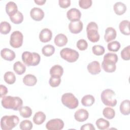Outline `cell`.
I'll use <instances>...</instances> for the list:
<instances>
[{"mask_svg": "<svg viewBox=\"0 0 130 130\" xmlns=\"http://www.w3.org/2000/svg\"><path fill=\"white\" fill-rule=\"evenodd\" d=\"M87 37L88 39L92 43H95L100 40V35L98 32V26L95 22H89L86 27Z\"/></svg>", "mask_w": 130, "mask_h": 130, "instance_id": "6", "label": "cell"}, {"mask_svg": "<svg viewBox=\"0 0 130 130\" xmlns=\"http://www.w3.org/2000/svg\"><path fill=\"white\" fill-rule=\"evenodd\" d=\"M17 5L13 2H9L6 5V12L9 17L14 15L18 12Z\"/></svg>", "mask_w": 130, "mask_h": 130, "instance_id": "19", "label": "cell"}, {"mask_svg": "<svg viewBox=\"0 0 130 130\" xmlns=\"http://www.w3.org/2000/svg\"><path fill=\"white\" fill-rule=\"evenodd\" d=\"M49 83L52 87H56L59 85L61 83V78L59 76H51L49 79Z\"/></svg>", "mask_w": 130, "mask_h": 130, "instance_id": "38", "label": "cell"}, {"mask_svg": "<svg viewBox=\"0 0 130 130\" xmlns=\"http://www.w3.org/2000/svg\"><path fill=\"white\" fill-rule=\"evenodd\" d=\"M81 130H95V128L91 123H86L83 124L80 128Z\"/></svg>", "mask_w": 130, "mask_h": 130, "instance_id": "44", "label": "cell"}, {"mask_svg": "<svg viewBox=\"0 0 130 130\" xmlns=\"http://www.w3.org/2000/svg\"><path fill=\"white\" fill-rule=\"evenodd\" d=\"M63 68L58 64H56L52 66L50 70V74L51 76H55L61 77L63 75Z\"/></svg>", "mask_w": 130, "mask_h": 130, "instance_id": "26", "label": "cell"}, {"mask_svg": "<svg viewBox=\"0 0 130 130\" xmlns=\"http://www.w3.org/2000/svg\"><path fill=\"white\" fill-rule=\"evenodd\" d=\"M10 19L13 23L18 24L22 22L23 20V15L21 12L18 11L14 15L10 17Z\"/></svg>", "mask_w": 130, "mask_h": 130, "instance_id": "34", "label": "cell"}, {"mask_svg": "<svg viewBox=\"0 0 130 130\" xmlns=\"http://www.w3.org/2000/svg\"><path fill=\"white\" fill-rule=\"evenodd\" d=\"M14 72L19 75L23 74L26 71V67L21 62L18 61L14 63L13 65Z\"/></svg>", "mask_w": 130, "mask_h": 130, "instance_id": "27", "label": "cell"}, {"mask_svg": "<svg viewBox=\"0 0 130 130\" xmlns=\"http://www.w3.org/2000/svg\"><path fill=\"white\" fill-rule=\"evenodd\" d=\"M34 2L37 5L42 6V5H43L44 4H45L46 1V0H35Z\"/></svg>", "mask_w": 130, "mask_h": 130, "instance_id": "46", "label": "cell"}, {"mask_svg": "<svg viewBox=\"0 0 130 130\" xmlns=\"http://www.w3.org/2000/svg\"><path fill=\"white\" fill-rule=\"evenodd\" d=\"M68 27L71 33L77 34L82 30L83 23L80 20L71 22L69 24Z\"/></svg>", "mask_w": 130, "mask_h": 130, "instance_id": "13", "label": "cell"}, {"mask_svg": "<svg viewBox=\"0 0 130 130\" xmlns=\"http://www.w3.org/2000/svg\"><path fill=\"white\" fill-rule=\"evenodd\" d=\"M95 124L98 128L99 129L101 130L107 129L110 126L109 122L108 120L102 118H100L96 120Z\"/></svg>", "mask_w": 130, "mask_h": 130, "instance_id": "30", "label": "cell"}, {"mask_svg": "<svg viewBox=\"0 0 130 130\" xmlns=\"http://www.w3.org/2000/svg\"><path fill=\"white\" fill-rule=\"evenodd\" d=\"M55 48L53 45L48 44L44 46L42 49V54L45 56H50L54 54Z\"/></svg>", "mask_w": 130, "mask_h": 130, "instance_id": "31", "label": "cell"}, {"mask_svg": "<svg viewBox=\"0 0 130 130\" xmlns=\"http://www.w3.org/2000/svg\"><path fill=\"white\" fill-rule=\"evenodd\" d=\"M20 116L23 118H29L31 116L32 110L28 106H22L19 110Z\"/></svg>", "mask_w": 130, "mask_h": 130, "instance_id": "32", "label": "cell"}, {"mask_svg": "<svg viewBox=\"0 0 130 130\" xmlns=\"http://www.w3.org/2000/svg\"><path fill=\"white\" fill-rule=\"evenodd\" d=\"M129 21L127 20H124L121 21L119 24V28L120 32L126 36H128L130 35V31L129 28Z\"/></svg>", "mask_w": 130, "mask_h": 130, "instance_id": "24", "label": "cell"}, {"mask_svg": "<svg viewBox=\"0 0 130 130\" xmlns=\"http://www.w3.org/2000/svg\"><path fill=\"white\" fill-rule=\"evenodd\" d=\"M8 89L6 86L1 84L0 85V92H1V98L4 97L8 93Z\"/></svg>", "mask_w": 130, "mask_h": 130, "instance_id": "45", "label": "cell"}, {"mask_svg": "<svg viewBox=\"0 0 130 130\" xmlns=\"http://www.w3.org/2000/svg\"><path fill=\"white\" fill-rule=\"evenodd\" d=\"M4 81L8 84H13L16 81V76L12 72L8 71L4 75Z\"/></svg>", "mask_w": 130, "mask_h": 130, "instance_id": "29", "label": "cell"}, {"mask_svg": "<svg viewBox=\"0 0 130 130\" xmlns=\"http://www.w3.org/2000/svg\"><path fill=\"white\" fill-rule=\"evenodd\" d=\"M1 104L2 106L5 109L19 111L22 107L23 101L18 96H5L2 98Z\"/></svg>", "mask_w": 130, "mask_h": 130, "instance_id": "1", "label": "cell"}, {"mask_svg": "<svg viewBox=\"0 0 130 130\" xmlns=\"http://www.w3.org/2000/svg\"><path fill=\"white\" fill-rule=\"evenodd\" d=\"M113 10L116 14L118 15H121L126 12V6L124 3L118 2L114 5Z\"/></svg>", "mask_w": 130, "mask_h": 130, "instance_id": "21", "label": "cell"}, {"mask_svg": "<svg viewBox=\"0 0 130 130\" xmlns=\"http://www.w3.org/2000/svg\"><path fill=\"white\" fill-rule=\"evenodd\" d=\"M88 112L84 109H80L76 111L74 114V118L78 122L86 121L88 119Z\"/></svg>", "mask_w": 130, "mask_h": 130, "instance_id": "14", "label": "cell"}, {"mask_svg": "<svg viewBox=\"0 0 130 130\" xmlns=\"http://www.w3.org/2000/svg\"><path fill=\"white\" fill-rule=\"evenodd\" d=\"M46 118L45 114L42 111L36 112L33 117V122L37 125H40L44 123Z\"/></svg>", "mask_w": 130, "mask_h": 130, "instance_id": "23", "label": "cell"}, {"mask_svg": "<svg viewBox=\"0 0 130 130\" xmlns=\"http://www.w3.org/2000/svg\"><path fill=\"white\" fill-rule=\"evenodd\" d=\"M1 55L3 59L8 61H12L16 57L15 52L8 48L3 49L1 51Z\"/></svg>", "mask_w": 130, "mask_h": 130, "instance_id": "17", "label": "cell"}, {"mask_svg": "<svg viewBox=\"0 0 130 130\" xmlns=\"http://www.w3.org/2000/svg\"><path fill=\"white\" fill-rule=\"evenodd\" d=\"M103 114L106 118L108 119H112L114 118L115 116V111L112 108L108 107L104 109Z\"/></svg>", "mask_w": 130, "mask_h": 130, "instance_id": "33", "label": "cell"}, {"mask_svg": "<svg viewBox=\"0 0 130 130\" xmlns=\"http://www.w3.org/2000/svg\"><path fill=\"white\" fill-rule=\"evenodd\" d=\"M64 127L63 121L59 118L52 119L46 124V127L48 130H60Z\"/></svg>", "mask_w": 130, "mask_h": 130, "instance_id": "10", "label": "cell"}, {"mask_svg": "<svg viewBox=\"0 0 130 130\" xmlns=\"http://www.w3.org/2000/svg\"><path fill=\"white\" fill-rule=\"evenodd\" d=\"M62 104L70 109L76 108L79 105L78 100L72 93H65L61 98Z\"/></svg>", "mask_w": 130, "mask_h": 130, "instance_id": "7", "label": "cell"}, {"mask_svg": "<svg viewBox=\"0 0 130 130\" xmlns=\"http://www.w3.org/2000/svg\"><path fill=\"white\" fill-rule=\"evenodd\" d=\"M33 126L32 123L31 121L29 120H22L19 125V128L21 130H30Z\"/></svg>", "mask_w": 130, "mask_h": 130, "instance_id": "37", "label": "cell"}, {"mask_svg": "<svg viewBox=\"0 0 130 130\" xmlns=\"http://www.w3.org/2000/svg\"><path fill=\"white\" fill-rule=\"evenodd\" d=\"M87 69L88 72L91 75H93L99 74L101 71L100 64L99 62L96 60L93 61L88 63Z\"/></svg>", "mask_w": 130, "mask_h": 130, "instance_id": "16", "label": "cell"}, {"mask_svg": "<svg viewBox=\"0 0 130 130\" xmlns=\"http://www.w3.org/2000/svg\"><path fill=\"white\" fill-rule=\"evenodd\" d=\"M19 122V117L16 115H5L1 118V127L3 130H11L17 125Z\"/></svg>", "mask_w": 130, "mask_h": 130, "instance_id": "3", "label": "cell"}, {"mask_svg": "<svg viewBox=\"0 0 130 130\" xmlns=\"http://www.w3.org/2000/svg\"><path fill=\"white\" fill-rule=\"evenodd\" d=\"M130 101L129 100L123 101L120 105V111L124 115H128L130 113Z\"/></svg>", "mask_w": 130, "mask_h": 130, "instance_id": "25", "label": "cell"}, {"mask_svg": "<svg viewBox=\"0 0 130 130\" xmlns=\"http://www.w3.org/2000/svg\"><path fill=\"white\" fill-rule=\"evenodd\" d=\"M67 16L71 22L79 21L81 17V13L79 10L76 8H72L68 11Z\"/></svg>", "mask_w": 130, "mask_h": 130, "instance_id": "11", "label": "cell"}, {"mask_svg": "<svg viewBox=\"0 0 130 130\" xmlns=\"http://www.w3.org/2000/svg\"><path fill=\"white\" fill-rule=\"evenodd\" d=\"M115 92L110 89H106L102 91L101 98L103 103L109 107H115L117 104Z\"/></svg>", "mask_w": 130, "mask_h": 130, "instance_id": "5", "label": "cell"}, {"mask_svg": "<svg viewBox=\"0 0 130 130\" xmlns=\"http://www.w3.org/2000/svg\"><path fill=\"white\" fill-rule=\"evenodd\" d=\"M23 34L20 31H14L10 36V45L11 47L14 48H19L23 44Z\"/></svg>", "mask_w": 130, "mask_h": 130, "instance_id": "9", "label": "cell"}, {"mask_svg": "<svg viewBox=\"0 0 130 130\" xmlns=\"http://www.w3.org/2000/svg\"><path fill=\"white\" fill-rule=\"evenodd\" d=\"M31 18L36 21L42 20L44 17V12L42 9L38 7H34L30 11Z\"/></svg>", "mask_w": 130, "mask_h": 130, "instance_id": "12", "label": "cell"}, {"mask_svg": "<svg viewBox=\"0 0 130 130\" xmlns=\"http://www.w3.org/2000/svg\"><path fill=\"white\" fill-rule=\"evenodd\" d=\"M76 46L79 50L81 51H84L87 48L88 43L85 40L80 39L77 41Z\"/></svg>", "mask_w": 130, "mask_h": 130, "instance_id": "41", "label": "cell"}, {"mask_svg": "<svg viewBox=\"0 0 130 130\" xmlns=\"http://www.w3.org/2000/svg\"><path fill=\"white\" fill-rule=\"evenodd\" d=\"M121 57L124 60H129L130 59V46L124 48L121 51Z\"/></svg>", "mask_w": 130, "mask_h": 130, "instance_id": "39", "label": "cell"}, {"mask_svg": "<svg viewBox=\"0 0 130 130\" xmlns=\"http://www.w3.org/2000/svg\"><path fill=\"white\" fill-rule=\"evenodd\" d=\"M120 44L118 41H112L108 44L107 48L109 51L112 52L118 51L120 48Z\"/></svg>", "mask_w": 130, "mask_h": 130, "instance_id": "36", "label": "cell"}, {"mask_svg": "<svg viewBox=\"0 0 130 130\" xmlns=\"http://www.w3.org/2000/svg\"><path fill=\"white\" fill-rule=\"evenodd\" d=\"M22 60L24 63L28 67L36 66L40 62L41 56L36 52L24 51L22 54Z\"/></svg>", "mask_w": 130, "mask_h": 130, "instance_id": "4", "label": "cell"}, {"mask_svg": "<svg viewBox=\"0 0 130 130\" xmlns=\"http://www.w3.org/2000/svg\"><path fill=\"white\" fill-rule=\"evenodd\" d=\"M92 51L94 55L100 56L105 53V48L101 45H94L92 47Z\"/></svg>", "mask_w": 130, "mask_h": 130, "instance_id": "40", "label": "cell"}, {"mask_svg": "<svg viewBox=\"0 0 130 130\" xmlns=\"http://www.w3.org/2000/svg\"><path fill=\"white\" fill-rule=\"evenodd\" d=\"M11 30L10 24L7 21H2L0 24V32L2 34L7 35Z\"/></svg>", "mask_w": 130, "mask_h": 130, "instance_id": "35", "label": "cell"}, {"mask_svg": "<svg viewBox=\"0 0 130 130\" xmlns=\"http://www.w3.org/2000/svg\"><path fill=\"white\" fill-rule=\"evenodd\" d=\"M95 101L94 98L90 94L84 95L81 99V104L85 107H90L92 106Z\"/></svg>", "mask_w": 130, "mask_h": 130, "instance_id": "28", "label": "cell"}, {"mask_svg": "<svg viewBox=\"0 0 130 130\" xmlns=\"http://www.w3.org/2000/svg\"><path fill=\"white\" fill-rule=\"evenodd\" d=\"M116 36V30L112 27H108L105 30L104 39L106 42H110L115 39Z\"/></svg>", "mask_w": 130, "mask_h": 130, "instance_id": "18", "label": "cell"}, {"mask_svg": "<svg viewBox=\"0 0 130 130\" xmlns=\"http://www.w3.org/2000/svg\"><path fill=\"white\" fill-rule=\"evenodd\" d=\"M59 6L63 9L67 8L71 5L70 0H59L58 1Z\"/></svg>", "mask_w": 130, "mask_h": 130, "instance_id": "43", "label": "cell"}, {"mask_svg": "<svg viewBox=\"0 0 130 130\" xmlns=\"http://www.w3.org/2000/svg\"><path fill=\"white\" fill-rule=\"evenodd\" d=\"M61 57L69 62H74L79 58V53L75 50L70 48H64L60 51Z\"/></svg>", "mask_w": 130, "mask_h": 130, "instance_id": "8", "label": "cell"}, {"mask_svg": "<svg viewBox=\"0 0 130 130\" xmlns=\"http://www.w3.org/2000/svg\"><path fill=\"white\" fill-rule=\"evenodd\" d=\"M68 43V38L67 36L63 34L57 35L54 38V43L58 47H62L65 46Z\"/></svg>", "mask_w": 130, "mask_h": 130, "instance_id": "20", "label": "cell"}, {"mask_svg": "<svg viewBox=\"0 0 130 130\" xmlns=\"http://www.w3.org/2000/svg\"><path fill=\"white\" fill-rule=\"evenodd\" d=\"M52 37V33L50 29L47 28L43 29L39 34V39L43 43L49 42Z\"/></svg>", "mask_w": 130, "mask_h": 130, "instance_id": "15", "label": "cell"}, {"mask_svg": "<svg viewBox=\"0 0 130 130\" xmlns=\"http://www.w3.org/2000/svg\"><path fill=\"white\" fill-rule=\"evenodd\" d=\"M118 56L113 53H108L104 56L103 61L102 63L103 69L107 73H112L115 71L116 63L118 61Z\"/></svg>", "mask_w": 130, "mask_h": 130, "instance_id": "2", "label": "cell"}, {"mask_svg": "<svg viewBox=\"0 0 130 130\" xmlns=\"http://www.w3.org/2000/svg\"><path fill=\"white\" fill-rule=\"evenodd\" d=\"M23 83L28 86H33L37 82V79L32 74H27L23 78Z\"/></svg>", "mask_w": 130, "mask_h": 130, "instance_id": "22", "label": "cell"}, {"mask_svg": "<svg viewBox=\"0 0 130 130\" xmlns=\"http://www.w3.org/2000/svg\"><path fill=\"white\" fill-rule=\"evenodd\" d=\"M92 2L91 0H79V5L83 9H87L92 5Z\"/></svg>", "mask_w": 130, "mask_h": 130, "instance_id": "42", "label": "cell"}]
</instances>
